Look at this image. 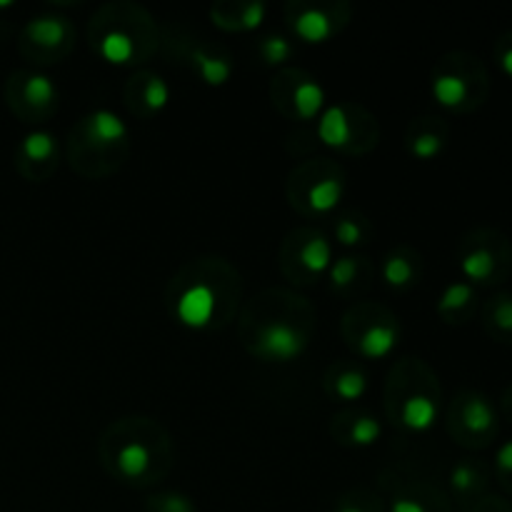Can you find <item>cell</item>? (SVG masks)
I'll list each match as a JSON object with an SVG mask.
<instances>
[{"label": "cell", "mask_w": 512, "mask_h": 512, "mask_svg": "<svg viewBox=\"0 0 512 512\" xmlns=\"http://www.w3.org/2000/svg\"><path fill=\"white\" fill-rule=\"evenodd\" d=\"M333 393L343 403H355L368 393V375L360 368H343L333 378Z\"/></svg>", "instance_id": "cell-24"}, {"label": "cell", "mask_w": 512, "mask_h": 512, "mask_svg": "<svg viewBox=\"0 0 512 512\" xmlns=\"http://www.w3.org/2000/svg\"><path fill=\"white\" fill-rule=\"evenodd\" d=\"M305 348H308V333H303L298 325L288 323V320L260 323L253 333V343H250V350L268 363L298 360L305 353Z\"/></svg>", "instance_id": "cell-2"}, {"label": "cell", "mask_w": 512, "mask_h": 512, "mask_svg": "<svg viewBox=\"0 0 512 512\" xmlns=\"http://www.w3.org/2000/svg\"><path fill=\"white\" fill-rule=\"evenodd\" d=\"M473 512H512V508L500 498H480Z\"/></svg>", "instance_id": "cell-36"}, {"label": "cell", "mask_w": 512, "mask_h": 512, "mask_svg": "<svg viewBox=\"0 0 512 512\" xmlns=\"http://www.w3.org/2000/svg\"><path fill=\"white\" fill-rule=\"evenodd\" d=\"M70 35H73V25H70L65 15L40 13L33 15L23 25L20 43H23V50H28V53L50 55L65 50V45L70 43Z\"/></svg>", "instance_id": "cell-4"}, {"label": "cell", "mask_w": 512, "mask_h": 512, "mask_svg": "<svg viewBox=\"0 0 512 512\" xmlns=\"http://www.w3.org/2000/svg\"><path fill=\"white\" fill-rule=\"evenodd\" d=\"M380 435H383V425H380V420L365 413L353 415V418H350L348 430H345V440H348L350 445H358V448H370V445L378 443Z\"/></svg>", "instance_id": "cell-25"}, {"label": "cell", "mask_w": 512, "mask_h": 512, "mask_svg": "<svg viewBox=\"0 0 512 512\" xmlns=\"http://www.w3.org/2000/svg\"><path fill=\"white\" fill-rule=\"evenodd\" d=\"M290 105L300 120L318 118L325 110V88L320 80L298 73V83L290 88Z\"/></svg>", "instance_id": "cell-17"}, {"label": "cell", "mask_w": 512, "mask_h": 512, "mask_svg": "<svg viewBox=\"0 0 512 512\" xmlns=\"http://www.w3.org/2000/svg\"><path fill=\"white\" fill-rule=\"evenodd\" d=\"M118 443H113V450L108 455V463L113 465V473L125 483H145L155 473V458L158 453L148 438L143 435H118Z\"/></svg>", "instance_id": "cell-3"}, {"label": "cell", "mask_w": 512, "mask_h": 512, "mask_svg": "<svg viewBox=\"0 0 512 512\" xmlns=\"http://www.w3.org/2000/svg\"><path fill=\"white\" fill-rule=\"evenodd\" d=\"M475 305V288L470 283H450L448 288L443 290V295L438 298V313L443 318L453 320L460 318L463 313H468Z\"/></svg>", "instance_id": "cell-22"}, {"label": "cell", "mask_w": 512, "mask_h": 512, "mask_svg": "<svg viewBox=\"0 0 512 512\" xmlns=\"http://www.w3.org/2000/svg\"><path fill=\"white\" fill-rule=\"evenodd\" d=\"M333 243L323 233H308L298 248V263L305 273L323 275L333 265Z\"/></svg>", "instance_id": "cell-19"}, {"label": "cell", "mask_w": 512, "mask_h": 512, "mask_svg": "<svg viewBox=\"0 0 512 512\" xmlns=\"http://www.w3.org/2000/svg\"><path fill=\"white\" fill-rule=\"evenodd\" d=\"M415 278V263L410 255L400 253H390L388 258L383 260V280L390 285V288H405V285L413 283Z\"/></svg>", "instance_id": "cell-26"}, {"label": "cell", "mask_w": 512, "mask_h": 512, "mask_svg": "<svg viewBox=\"0 0 512 512\" xmlns=\"http://www.w3.org/2000/svg\"><path fill=\"white\" fill-rule=\"evenodd\" d=\"M335 512H383L380 508L378 498L365 493H353V495H343V498L335 503Z\"/></svg>", "instance_id": "cell-33"}, {"label": "cell", "mask_w": 512, "mask_h": 512, "mask_svg": "<svg viewBox=\"0 0 512 512\" xmlns=\"http://www.w3.org/2000/svg\"><path fill=\"white\" fill-rule=\"evenodd\" d=\"M193 68L208 85H225L233 78V60L225 55L223 50L208 48V45H198L193 50Z\"/></svg>", "instance_id": "cell-18"}, {"label": "cell", "mask_w": 512, "mask_h": 512, "mask_svg": "<svg viewBox=\"0 0 512 512\" xmlns=\"http://www.w3.org/2000/svg\"><path fill=\"white\" fill-rule=\"evenodd\" d=\"M358 270H360L358 258L343 255V258L333 260V265H330V270H328L330 285H333L335 290L348 288V285H353L355 278H358Z\"/></svg>", "instance_id": "cell-32"}, {"label": "cell", "mask_w": 512, "mask_h": 512, "mask_svg": "<svg viewBox=\"0 0 512 512\" xmlns=\"http://www.w3.org/2000/svg\"><path fill=\"white\" fill-rule=\"evenodd\" d=\"M488 320L493 333H498L500 338H512V295H498L490 303Z\"/></svg>", "instance_id": "cell-30"}, {"label": "cell", "mask_w": 512, "mask_h": 512, "mask_svg": "<svg viewBox=\"0 0 512 512\" xmlns=\"http://www.w3.org/2000/svg\"><path fill=\"white\" fill-rule=\"evenodd\" d=\"M498 268H500V255L498 250H493V245L478 243L470 245L463 255H460V270H463L465 278L473 283H493L498 278Z\"/></svg>", "instance_id": "cell-14"}, {"label": "cell", "mask_w": 512, "mask_h": 512, "mask_svg": "<svg viewBox=\"0 0 512 512\" xmlns=\"http://www.w3.org/2000/svg\"><path fill=\"white\" fill-rule=\"evenodd\" d=\"M83 128L90 143L98 145V148H110V145H118L128 138V123L123 120V115L110 108H95L85 118Z\"/></svg>", "instance_id": "cell-12"}, {"label": "cell", "mask_w": 512, "mask_h": 512, "mask_svg": "<svg viewBox=\"0 0 512 512\" xmlns=\"http://www.w3.org/2000/svg\"><path fill=\"white\" fill-rule=\"evenodd\" d=\"M470 73H463L460 68H450V65H443V68L435 70L433 75V98L438 100L443 108L450 110H463L465 105L473 98V83H470Z\"/></svg>", "instance_id": "cell-9"}, {"label": "cell", "mask_w": 512, "mask_h": 512, "mask_svg": "<svg viewBox=\"0 0 512 512\" xmlns=\"http://www.w3.org/2000/svg\"><path fill=\"white\" fill-rule=\"evenodd\" d=\"M400 343V330L398 323L393 318H380L375 323H370L363 333L355 338V350L358 355L370 360H380L388 358Z\"/></svg>", "instance_id": "cell-10"}, {"label": "cell", "mask_w": 512, "mask_h": 512, "mask_svg": "<svg viewBox=\"0 0 512 512\" xmlns=\"http://www.w3.org/2000/svg\"><path fill=\"white\" fill-rule=\"evenodd\" d=\"M453 420L458 425L460 438L478 440V443H488L498 428V415H495L493 403L480 393L460 395V400L455 403Z\"/></svg>", "instance_id": "cell-6"}, {"label": "cell", "mask_w": 512, "mask_h": 512, "mask_svg": "<svg viewBox=\"0 0 512 512\" xmlns=\"http://www.w3.org/2000/svg\"><path fill=\"white\" fill-rule=\"evenodd\" d=\"M55 158H58V138L50 130L35 128L20 138L15 160H18V168L25 175H33L35 168V178H38V168L53 165Z\"/></svg>", "instance_id": "cell-8"}, {"label": "cell", "mask_w": 512, "mask_h": 512, "mask_svg": "<svg viewBox=\"0 0 512 512\" xmlns=\"http://www.w3.org/2000/svg\"><path fill=\"white\" fill-rule=\"evenodd\" d=\"M95 50L103 60L115 65H125L138 55V40L133 38V33L120 25H110L103 33L95 38Z\"/></svg>", "instance_id": "cell-16"}, {"label": "cell", "mask_w": 512, "mask_h": 512, "mask_svg": "<svg viewBox=\"0 0 512 512\" xmlns=\"http://www.w3.org/2000/svg\"><path fill=\"white\" fill-rule=\"evenodd\" d=\"M450 488H453V493L460 500H473V503H478L480 493L485 488V473L478 465L463 460V463L453 465V470H450Z\"/></svg>", "instance_id": "cell-21"}, {"label": "cell", "mask_w": 512, "mask_h": 512, "mask_svg": "<svg viewBox=\"0 0 512 512\" xmlns=\"http://www.w3.org/2000/svg\"><path fill=\"white\" fill-rule=\"evenodd\" d=\"M175 318L185 325V328H210L218 318V293L213 285L203 283V280H193V283L183 285L175 293Z\"/></svg>", "instance_id": "cell-5"}, {"label": "cell", "mask_w": 512, "mask_h": 512, "mask_svg": "<svg viewBox=\"0 0 512 512\" xmlns=\"http://www.w3.org/2000/svg\"><path fill=\"white\" fill-rule=\"evenodd\" d=\"M440 415L438 398H433L430 393H408L400 400L398 420L400 425H405L413 433H425L435 425Z\"/></svg>", "instance_id": "cell-13"}, {"label": "cell", "mask_w": 512, "mask_h": 512, "mask_svg": "<svg viewBox=\"0 0 512 512\" xmlns=\"http://www.w3.org/2000/svg\"><path fill=\"white\" fill-rule=\"evenodd\" d=\"M335 238L343 245H360L363 243V225L355 218H340L335 223Z\"/></svg>", "instance_id": "cell-34"}, {"label": "cell", "mask_w": 512, "mask_h": 512, "mask_svg": "<svg viewBox=\"0 0 512 512\" xmlns=\"http://www.w3.org/2000/svg\"><path fill=\"white\" fill-rule=\"evenodd\" d=\"M390 512H448L443 498L420 490H400L390 498Z\"/></svg>", "instance_id": "cell-23"}, {"label": "cell", "mask_w": 512, "mask_h": 512, "mask_svg": "<svg viewBox=\"0 0 512 512\" xmlns=\"http://www.w3.org/2000/svg\"><path fill=\"white\" fill-rule=\"evenodd\" d=\"M495 468H498V475L503 478V483L508 480L512 483V440L503 443L498 448V455H495Z\"/></svg>", "instance_id": "cell-35"}, {"label": "cell", "mask_w": 512, "mask_h": 512, "mask_svg": "<svg viewBox=\"0 0 512 512\" xmlns=\"http://www.w3.org/2000/svg\"><path fill=\"white\" fill-rule=\"evenodd\" d=\"M10 108L23 118H38V115L50 113L58 103V85L53 78L38 70H20L13 73L5 88Z\"/></svg>", "instance_id": "cell-1"}, {"label": "cell", "mask_w": 512, "mask_h": 512, "mask_svg": "<svg viewBox=\"0 0 512 512\" xmlns=\"http://www.w3.org/2000/svg\"><path fill=\"white\" fill-rule=\"evenodd\" d=\"M140 103L148 110L158 113L170 103V85L163 75H145L143 90H140Z\"/></svg>", "instance_id": "cell-28"}, {"label": "cell", "mask_w": 512, "mask_h": 512, "mask_svg": "<svg viewBox=\"0 0 512 512\" xmlns=\"http://www.w3.org/2000/svg\"><path fill=\"white\" fill-rule=\"evenodd\" d=\"M148 512H198L193 500L183 493H158L148 498Z\"/></svg>", "instance_id": "cell-31"}, {"label": "cell", "mask_w": 512, "mask_h": 512, "mask_svg": "<svg viewBox=\"0 0 512 512\" xmlns=\"http://www.w3.org/2000/svg\"><path fill=\"white\" fill-rule=\"evenodd\" d=\"M213 23L230 30H253L260 28L268 15V5L263 0H245V3H218L210 8Z\"/></svg>", "instance_id": "cell-11"}, {"label": "cell", "mask_w": 512, "mask_h": 512, "mask_svg": "<svg viewBox=\"0 0 512 512\" xmlns=\"http://www.w3.org/2000/svg\"><path fill=\"white\" fill-rule=\"evenodd\" d=\"M318 138L330 148L353 145V113L348 105H328L318 115Z\"/></svg>", "instance_id": "cell-15"}, {"label": "cell", "mask_w": 512, "mask_h": 512, "mask_svg": "<svg viewBox=\"0 0 512 512\" xmlns=\"http://www.w3.org/2000/svg\"><path fill=\"white\" fill-rule=\"evenodd\" d=\"M343 195H345L343 175L328 173V175H320L318 183L310 185L305 200H308V208L313 210V213H330V210L338 208Z\"/></svg>", "instance_id": "cell-20"}, {"label": "cell", "mask_w": 512, "mask_h": 512, "mask_svg": "<svg viewBox=\"0 0 512 512\" xmlns=\"http://www.w3.org/2000/svg\"><path fill=\"white\" fill-rule=\"evenodd\" d=\"M293 33L305 43H325L330 35L338 30V13L335 5H295V13L290 18Z\"/></svg>", "instance_id": "cell-7"}, {"label": "cell", "mask_w": 512, "mask_h": 512, "mask_svg": "<svg viewBox=\"0 0 512 512\" xmlns=\"http://www.w3.org/2000/svg\"><path fill=\"white\" fill-rule=\"evenodd\" d=\"M258 53L268 65H285L290 58H293L295 48H293V40H290L288 35L268 33L265 38H260Z\"/></svg>", "instance_id": "cell-27"}, {"label": "cell", "mask_w": 512, "mask_h": 512, "mask_svg": "<svg viewBox=\"0 0 512 512\" xmlns=\"http://www.w3.org/2000/svg\"><path fill=\"white\" fill-rule=\"evenodd\" d=\"M408 148L415 158L430 160L435 155H440V150L445 148V135L440 130H418L415 135L408 138Z\"/></svg>", "instance_id": "cell-29"}, {"label": "cell", "mask_w": 512, "mask_h": 512, "mask_svg": "<svg viewBox=\"0 0 512 512\" xmlns=\"http://www.w3.org/2000/svg\"><path fill=\"white\" fill-rule=\"evenodd\" d=\"M498 63H500V70H503L505 75H510V78H512V38L503 40V45H500Z\"/></svg>", "instance_id": "cell-37"}]
</instances>
